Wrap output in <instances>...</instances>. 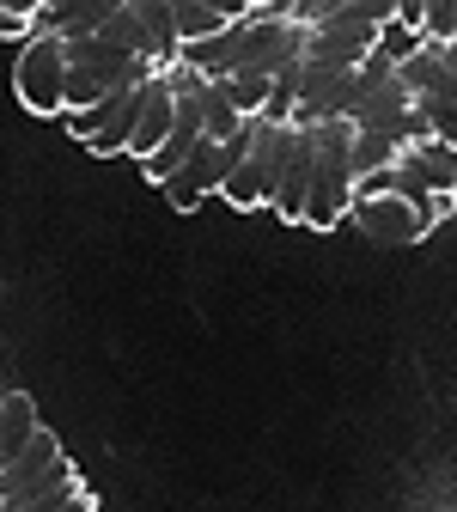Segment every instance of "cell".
<instances>
[{
    "instance_id": "52a82bcc",
    "label": "cell",
    "mask_w": 457,
    "mask_h": 512,
    "mask_svg": "<svg viewBox=\"0 0 457 512\" xmlns=\"http://www.w3.org/2000/svg\"><path fill=\"white\" fill-rule=\"evenodd\" d=\"M177 135V92H171V80L165 74H153L147 80V116H141V135H135V153L141 165H153L159 153H165V141Z\"/></svg>"
},
{
    "instance_id": "277c9868",
    "label": "cell",
    "mask_w": 457,
    "mask_h": 512,
    "mask_svg": "<svg viewBox=\"0 0 457 512\" xmlns=\"http://www.w3.org/2000/svg\"><path fill=\"white\" fill-rule=\"evenodd\" d=\"M19 104L37 116H68V43L61 37H31L13 61Z\"/></svg>"
},
{
    "instance_id": "8fae6325",
    "label": "cell",
    "mask_w": 457,
    "mask_h": 512,
    "mask_svg": "<svg viewBox=\"0 0 457 512\" xmlns=\"http://www.w3.org/2000/svg\"><path fill=\"white\" fill-rule=\"evenodd\" d=\"M43 433V415L25 391H7V403H0V464H13L19 452H31Z\"/></svg>"
},
{
    "instance_id": "3957f363",
    "label": "cell",
    "mask_w": 457,
    "mask_h": 512,
    "mask_svg": "<svg viewBox=\"0 0 457 512\" xmlns=\"http://www.w3.org/2000/svg\"><path fill=\"white\" fill-rule=\"evenodd\" d=\"M348 214H354V122H330L317 128V183H311L305 226L336 232Z\"/></svg>"
},
{
    "instance_id": "5bb4252c",
    "label": "cell",
    "mask_w": 457,
    "mask_h": 512,
    "mask_svg": "<svg viewBox=\"0 0 457 512\" xmlns=\"http://www.w3.org/2000/svg\"><path fill=\"white\" fill-rule=\"evenodd\" d=\"M421 43H433V49L457 43V0H427V19H421Z\"/></svg>"
},
{
    "instance_id": "6da1fadb",
    "label": "cell",
    "mask_w": 457,
    "mask_h": 512,
    "mask_svg": "<svg viewBox=\"0 0 457 512\" xmlns=\"http://www.w3.org/2000/svg\"><path fill=\"white\" fill-rule=\"evenodd\" d=\"M74 488H86V482H80L74 458L61 452V439L49 427L37 433L31 452H19L13 464H0V512H43L61 494H74Z\"/></svg>"
},
{
    "instance_id": "ac0fdd59",
    "label": "cell",
    "mask_w": 457,
    "mask_h": 512,
    "mask_svg": "<svg viewBox=\"0 0 457 512\" xmlns=\"http://www.w3.org/2000/svg\"><path fill=\"white\" fill-rule=\"evenodd\" d=\"M439 61H445V74L457 80V43H445V49H439Z\"/></svg>"
},
{
    "instance_id": "7a4b0ae2",
    "label": "cell",
    "mask_w": 457,
    "mask_h": 512,
    "mask_svg": "<svg viewBox=\"0 0 457 512\" xmlns=\"http://www.w3.org/2000/svg\"><path fill=\"white\" fill-rule=\"evenodd\" d=\"M153 80V68L141 55L116 49L110 37H80L68 43V116L74 110H92L104 98H122V92H141Z\"/></svg>"
},
{
    "instance_id": "2e32d148",
    "label": "cell",
    "mask_w": 457,
    "mask_h": 512,
    "mask_svg": "<svg viewBox=\"0 0 457 512\" xmlns=\"http://www.w3.org/2000/svg\"><path fill=\"white\" fill-rule=\"evenodd\" d=\"M37 19H43V0H7V7H0V31L7 37H37Z\"/></svg>"
},
{
    "instance_id": "9c48e42d",
    "label": "cell",
    "mask_w": 457,
    "mask_h": 512,
    "mask_svg": "<svg viewBox=\"0 0 457 512\" xmlns=\"http://www.w3.org/2000/svg\"><path fill=\"white\" fill-rule=\"evenodd\" d=\"M238 19H244L238 0H177V37H183V49L208 43V37H226Z\"/></svg>"
},
{
    "instance_id": "9a60e30c",
    "label": "cell",
    "mask_w": 457,
    "mask_h": 512,
    "mask_svg": "<svg viewBox=\"0 0 457 512\" xmlns=\"http://www.w3.org/2000/svg\"><path fill=\"white\" fill-rule=\"evenodd\" d=\"M415 110L427 116V128H433V141L457 147V98H415Z\"/></svg>"
},
{
    "instance_id": "5b68a950",
    "label": "cell",
    "mask_w": 457,
    "mask_h": 512,
    "mask_svg": "<svg viewBox=\"0 0 457 512\" xmlns=\"http://www.w3.org/2000/svg\"><path fill=\"white\" fill-rule=\"evenodd\" d=\"M141 116H147V86L141 92H122V98H104L92 110H74V116H61L68 122V135L86 147V153H128L141 135Z\"/></svg>"
},
{
    "instance_id": "30bf717a",
    "label": "cell",
    "mask_w": 457,
    "mask_h": 512,
    "mask_svg": "<svg viewBox=\"0 0 457 512\" xmlns=\"http://www.w3.org/2000/svg\"><path fill=\"white\" fill-rule=\"evenodd\" d=\"M403 171H409L421 189H433V196H445V202L457 208V147H445V141H421V147L403 153Z\"/></svg>"
},
{
    "instance_id": "8992f818",
    "label": "cell",
    "mask_w": 457,
    "mask_h": 512,
    "mask_svg": "<svg viewBox=\"0 0 457 512\" xmlns=\"http://www.w3.org/2000/svg\"><path fill=\"white\" fill-rule=\"evenodd\" d=\"M372 244H390V250H403V244H421L427 238V226H421V214L403 202V196H384V202H354V214H348Z\"/></svg>"
},
{
    "instance_id": "4fadbf2b",
    "label": "cell",
    "mask_w": 457,
    "mask_h": 512,
    "mask_svg": "<svg viewBox=\"0 0 457 512\" xmlns=\"http://www.w3.org/2000/svg\"><path fill=\"white\" fill-rule=\"evenodd\" d=\"M403 165V147L384 141V135H360L354 128V183L360 177H378V171H397Z\"/></svg>"
},
{
    "instance_id": "e0dca14e",
    "label": "cell",
    "mask_w": 457,
    "mask_h": 512,
    "mask_svg": "<svg viewBox=\"0 0 457 512\" xmlns=\"http://www.w3.org/2000/svg\"><path fill=\"white\" fill-rule=\"evenodd\" d=\"M43 512H98V506H92V494H86V488H74V494H61V500H55V506H43Z\"/></svg>"
},
{
    "instance_id": "ba28073f",
    "label": "cell",
    "mask_w": 457,
    "mask_h": 512,
    "mask_svg": "<svg viewBox=\"0 0 457 512\" xmlns=\"http://www.w3.org/2000/svg\"><path fill=\"white\" fill-rule=\"evenodd\" d=\"M311 183H317V128H299V153L287 165V183H281V202L275 214L287 226H305V208H311Z\"/></svg>"
},
{
    "instance_id": "7c38bea8",
    "label": "cell",
    "mask_w": 457,
    "mask_h": 512,
    "mask_svg": "<svg viewBox=\"0 0 457 512\" xmlns=\"http://www.w3.org/2000/svg\"><path fill=\"white\" fill-rule=\"evenodd\" d=\"M104 37H110L116 49H128V55H141L147 68H153V37H147V25H141V13H135V0H116V13H110Z\"/></svg>"
}]
</instances>
